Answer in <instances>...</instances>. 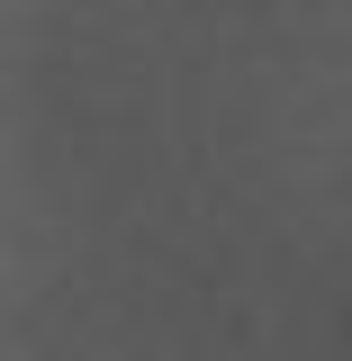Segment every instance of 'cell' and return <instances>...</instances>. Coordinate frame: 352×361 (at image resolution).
<instances>
[]
</instances>
